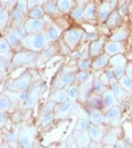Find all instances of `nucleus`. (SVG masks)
I'll list each match as a JSON object with an SVG mask.
<instances>
[{"label": "nucleus", "mask_w": 132, "mask_h": 148, "mask_svg": "<svg viewBox=\"0 0 132 148\" xmlns=\"http://www.w3.org/2000/svg\"><path fill=\"white\" fill-rule=\"evenodd\" d=\"M69 137L67 141V144H68V146L70 147H77L78 145L77 144L76 140L75 139L74 137L73 136V134L71 135V137Z\"/></svg>", "instance_id": "8fccbe9b"}, {"label": "nucleus", "mask_w": 132, "mask_h": 148, "mask_svg": "<svg viewBox=\"0 0 132 148\" xmlns=\"http://www.w3.org/2000/svg\"><path fill=\"white\" fill-rule=\"evenodd\" d=\"M8 119V115L6 113H3L1 112V127L3 128L7 121Z\"/></svg>", "instance_id": "3c124183"}, {"label": "nucleus", "mask_w": 132, "mask_h": 148, "mask_svg": "<svg viewBox=\"0 0 132 148\" xmlns=\"http://www.w3.org/2000/svg\"><path fill=\"white\" fill-rule=\"evenodd\" d=\"M12 60L9 59H5L3 58H1V72L3 70H5L7 68L9 67V66L11 64Z\"/></svg>", "instance_id": "09e8293b"}, {"label": "nucleus", "mask_w": 132, "mask_h": 148, "mask_svg": "<svg viewBox=\"0 0 132 148\" xmlns=\"http://www.w3.org/2000/svg\"><path fill=\"white\" fill-rule=\"evenodd\" d=\"M32 81V76L29 73L25 72L16 79L8 82L7 89L15 92H21L27 90Z\"/></svg>", "instance_id": "20e7f679"}, {"label": "nucleus", "mask_w": 132, "mask_h": 148, "mask_svg": "<svg viewBox=\"0 0 132 148\" xmlns=\"http://www.w3.org/2000/svg\"><path fill=\"white\" fill-rule=\"evenodd\" d=\"M91 79L90 77L87 81L79 83L77 101L81 104L86 103L88 97L91 93L93 85V81Z\"/></svg>", "instance_id": "9d476101"}, {"label": "nucleus", "mask_w": 132, "mask_h": 148, "mask_svg": "<svg viewBox=\"0 0 132 148\" xmlns=\"http://www.w3.org/2000/svg\"><path fill=\"white\" fill-rule=\"evenodd\" d=\"M16 135L15 132H11L10 133H8L6 136V140L8 143H9V145L12 147L15 146H16V141L17 140Z\"/></svg>", "instance_id": "79ce46f5"}, {"label": "nucleus", "mask_w": 132, "mask_h": 148, "mask_svg": "<svg viewBox=\"0 0 132 148\" xmlns=\"http://www.w3.org/2000/svg\"><path fill=\"white\" fill-rule=\"evenodd\" d=\"M13 103L10 101L9 98L6 94H1L0 101L1 112L8 113L13 110Z\"/></svg>", "instance_id": "bb28decb"}, {"label": "nucleus", "mask_w": 132, "mask_h": 148, "mask_svg": "<svg viewBox=\"0 0 132 148\" xmlns=\"http://www.w3.org/2000/svg\"><path fill=\"white\" fill-rule=\"evenodd\" d=\"M40 53L34 52L23 49L22 51L15 52L12 58L11 65L14 67H21L25 64L36 61Z\"/></svg>", "instance_id": "7ed1b4c3"}, {"label": "nucleus", "mask_w": 132, "mask_h": 148, "mask_svg": "<svg viewBox=\"0 0 132 148\" xmlns=\"http://www.w3.org/2000/svg\"><path fill=\"white\" fill-rule=\"evenodd\" d=\"M14 29V32L15 34L16 35L17 37H19V39H21L25 37L27 35V33L26 32L25 29L24 27L23 24L15 28H12Z\"/></svg>", "instance_id": "a19ab883"}, {"label": "nucleus", "mask_w": 132, "mask_h": 148, "mask_svg": "<svg viewBox=\"0 0 132 148\" xmlns=\"http://www.w3.org/2000/svg\"><path fill=\"white\" fill-rule=\"evenodd\" d=\"M75 1H76V0H74Z\"/></svg>", "instance_id": "052dcab7"}, {"label": "nucleus", "mask_w": 132, "mask_h": 148, "mask_svg": "<svg viewBox=\"0 0 132 148\" xmlns=\"http://www.w3.org/2000/svg\"><path fill=\"white\" fill-rule=\"evenodd\" d=\"M22 114L19 111H16L12 114V121L14 123H19L22 120Z\"/></svg>", "instance_id": "de8ad7c7"}, {"label": "nucleus", "mask_w": 132, "mask_h": 148, "mask_svg": "<svg viewBox=\"0 0 132 148\" xmlns=\"http://www.w3.org/2000/svg\"><path fill=\"white\" fill-rule=\"evenodd\" d=\"M54 119V111L51 112L50 113H47L45 114L43 118L42 123H41V126L42 127H46L50 124L53 120Z\"/></svg>", "instance_id": "4c0bfd02"}, {"label": "nucleus", "mask_w": 132, "mask_h": 148, "mask_svg": "<svg viewBox=\"0 0 132 148\" xmlns=\"http://www.w3.org/2000/svg\"><path fill=\"white\" fill-rule=\"evenodd\" d=\"M84 9V8L76 5L68 15L71 21L74 22L75 25L81 26L85 22L83 17Z\"/></svg>", "instance_id": "aec40b11"}, {"label": "nucleus", "mask_w": 132, "mask_h": 148, "mask_svg": "<svg viewBox=\"0 0 132 148\" xmlns=\"http://www.w3.org/2000/svg\"><path fill=\"white\" fill-rule=\"evenodd\" d=\"M98 4L95 0H90L84 9L83 17L85 22L98 25L97 21Z\"/></svg>", "instance_id": "0eeeda50"}, {"label": "nucleus", "mask_w": 132, "mask_h": 148, "mask_svg": "<svg viewBox=\"0 0 132 148\" xmlns=\"http://www.w3.org/2000/svg\"><path fill=\"white\" fill-rule=\"evenodd\" d=\"M50 100L54 101L56 104L65 102L68 100L67 90L65 88L56 90L50 95Z\"/></svg>", "instance_id": "5701e85b"}, {"label": "nucleus", "mask_w": 132, "mask_h": 148, "mask_svg": "<svg viewBox=\"0 0 132 148\" xmlns=\"http://www.w3.org/2000/svg\"><path fill=\"white\" fill-rule=\"evenodd\" d=\"M84 30L80 26H72L65 31L63 39L72 51L80 46Z\"/></svg>", "instance_id": "f03ea898"}, {"label": "nucleus", "mask_w": 132, "mask_h": 148, "mask_svg": "<svg viewBox=\"0 0 132 148\" xmlns=\"http://www.w3.org/2000/svg\"><path fill=\"white\" fill-rule=\"evenodd\" d=\"M110 2V7L112 12L117 10L118 7V0H111Z\"/></svg>", "instance_id": "5fc2aeb1"}, {"label": "nucleus", "mask_w": 132, "mask_h": 148, "mask_svg": "<svg viewBox=\"0 0 132 148\" xmlns=\"http://www.w3.org/2000/svg\"><path fill=\"white\" fill-rule=\"evenodd\" d=\"M123 18L116 10L110 14L104 23L110 30H113L123 24Z\"/></svg>", "instance_id": "f3484780"}, {"label": "nucleus", "mask_w": 132, "mask_h": 148, "mask_svg": "<svg viewBox=\"0 0 132 148\" xmlns=\"http://www.w3.org/2000/svg\"><path fill=\"white\" fill-rule=\"evenodd\" d=\"M27 34H36L45 30L46 24L43 19H35L27 17L23 24Z\"/></svg>", "instance_id": "423d86ee"}, {"label": "nucleus", "mask_w": 132, "mask_h": 148, "mask_svg": "<svg viewBox=\"0 0 132 148\" xmlns=\"http://www.w3.org/2000/svg\"><path fill=\"white\" fill-rule=\"evenodd\" d=\"M57 1V0H44V3L45 2H48V1Z\"/></svg>", "instance_id": "bf43d9fd"}, {"label": "nucleus", "mask_w": 132, "mask_h": 148, "mask_svg": "<svg viewBox=\"0 0 132 148\" xmlns=\"http://www.w3.org/2000/svg\"><path fill=\"white\" fill-rule=\"evenodd\" d=\"M112 11L110 2L103 1L98 4L97 21L98 25L104 23Z\"/></svg>", "instance_id": "ddd939ff"}, {"label": "nucleus", "mask_w": 132, "mask_h": 148, "mask_svg": "<svg viewBox=\"0 0 132 148\" xmlns=\"http://www.w3.org/2000/svg\"><path fill=\"white\" fill-rule=\"evenodd\" d=\"M129 26L123 24L119 27L111 31V35L110 36V39L113 41L122 40V39L129 35Z\"/></svg>", "instance_id": "412c9836"}, {"label": "nucleus", "mask_w": 132, "mask_h": 148, "mask_svg": "<svg viewBox=\"0 0 132 148\" xmlns=\"http://www.w3.org/2000/svg\"><path fill=\"white\" fill-rule=\"evenodd\" d=\"M15 8L27 15L29 12L27 0H17Z\"/></svg>", "instance_id": "e433bc0d"}, {"label": "nucleus", "mask_w": 132, "mask_h": 148, "mask_svg": "<svg viewBox=\"0 0 132 148\" xmlns=\"http://www.w3.org/2000/svg\"><path fill=\"white\" fill-rule=\"evenodd\" d=\"M40 91V86H37L30 91L29 98L24 105V107L26 108L32 109L34 107L38 100Z\"/></svg>", "instance_id": "a878e982"}, {"label": "nucleus", "mask_w": 132, "mask_h": 148, "mask_svg": "<svg viewBox=\"0 0 132 148\" xmlns=\"http://www.w3.org/2000/svg\"><path fill=\"white\" fill-rule=\"evenodd\" d=\"M100 101L99 96L96 93L91 92L88 97L87 100V106L91 107V108H96L100 106Z\"/></svg>", "instance_id": "7c9ffc66"}, {"label": "nucleus", "mask_w": 132, "mask_h": 148, "mask_svg": "<svg viewBox=\"0 0 132 148\" xmlns=\"http://www.w3.org/2000/svg\"><path fill=\"white\" fill-rule=\"evenodd\" d=\"M28 3V10H30L34 8V7L38 5L36 0H27Z\"/></svg>", "instance_id": "864d4df0"}, {"label": "nucleus", "mask_w": 132, "mask_h": 148, "mask_svg": "<svg viewBox=\"0 0 132 148\" xmlns=\"http://www.w3.org/2000/svg\"><path fill=\"white\" fill-rule=\"evenodd\" d=\"M56 105V103L54 101L50 100V101L46 104V105L43 108V116L54 111Z\"/></svg>", "instance_id": "c03bdc74"}, {"label": "nucleus", "mask_w": 132, "mask_h": 148, "mask_svg": "<svg viewBox=\"0 0 132 148\" xmlns=\"http://www.w3.org/2000/svg\"><path fill=\"white\" fill-rule=\"evenodd\" d=\"M78 119L83 120H89V114L87 109L82 108L77 114ZM90 121V120H89Z\"/></svg>", "instance_id": "49530a36"}, {"label": "nucleus", "mask_w": 132, "mask_h": 148, "mask_svg": "<svg viewBox=\"0 0 132 148\" xmlns=\"http://www.w3.org/2000/svg\"><path fill=\"white\" fill-rule=\"evenodd\" d=\"M73 135L78 147L87 148L90 146L91 139L88 130H74Z\"/></svg>", "instance_id": "dca6fc26"}, {"label": "nucleus", "mask_w": 132, "mask_h": 148, "mask_svg": "<svg viewBox=\"0 0 132 148\" xmlns=\"http://www.w3.org/2000/svg\"><path fill=\"white\" fill-rule=\"evenodd\" d=\"M105 37L104 36L101 35L98 40L90 42L89 44L90 57L97 56L100 54L102 49L104 46L105 42L104 38Z\"/></svg>", "instance_id": "4be33fe9"}, {"label": "nucleus", "mask_w": 132, "mask_h": 148, "mask_svg": "<svg viewBox=\"0 0 132 148\" xmlns=\"http://www.w3.org/2000/svg\"><path fill=\"white\" fill-rule=\"evenodd\" d=\"M32 110V109L30 108H26L25 113H24L23 114H22V120L23 121H27L29 119V118L30 117L31 114V112L30 111Z\"/></svg>", "instance_id": "603ef678"}, {"label": "nucleus", "mask_w": 132, "mask_h": 148, "mask_svg": "<svg viewBox=\"0 0 132 148\" xmlns=\"http://www.w3.org/2000/svg\"><path fill=\"white\" fill-rule=\"evenodd\" d=\"M17 0H1V10L6 9L10 12L15 8Z\"/></svg>", "instance_id": "72a5a7b5"}, {"label": "nucleus", "mask_w": 132, "mask_h": 148, "mask_svg": "<svg viewBox=\"0 0 132 148\" xmlns=\"http://www.w3.org/2000/svg\"><path fill=\"white\" fill-rule=\"evenodd\" d=\"M14 51L5 38L1 35L0 39V56L1 58L12 60Z\"/></svg>", "instance_id": "a211bd4d"}, {"label": "nucleus", "mask_w": 132, "mask_h": 148, "mask_svg": "<svg viewBox=\"0 0 132 148\" xmlns=\"http://www.w3.org/2000/svg\"><path fill=\"white\" fill-rule=\"evenodd\" d=\"M10 28V12L6 9H3L0 12V30L1 34Z\"/></svg>", "instance_id": "b1692460"}, {"label": "nucleus", "mask_w": 132, "mask_h": 148, "mask_svg": "<svg viewBox=\"0 0 132 148\" xmlns=\"http://www.w3.org/2000/svg\"><path fill=\"white\" fill-rule=\"evenodd\" d=\"M58 53L62 56H68L72 53V51L69 49L66 44L65 43V41L61 37L60 39L58 41Z\"/></svg>", "instance_id": "2f4dec72"}, {"label": "nucleus", "mask_w": 132, "mask_h": 148, "mask_svg": "<svg viewBox=\"0 0 132 148\" xmlns=\"http://www.w3.org/2000/svg\"><path fill=\"white\" fill-rule=\"evenodd\" d=\"M23 49L34 52H40L51 43L48 41L45 32L27 34L21 40Z\"/></svg>", "instance_id": "f257e3e1"}, {"label": "nucleus", "mask_w": 132, "mask_h": 148, "mask_svg": "<svg viewBox=\"0 0 132 148\" xmlns=\"http://www.w3.org/2000/svg\"><path fill=\"white\" fill-rule=\"evenodd\" d=\"M37 132L35 127L30 125H23L19 130L17 139L21 146L30 148L33 146L34 137Z\"/></svg>", "instance_id": "39448f33"}, {"label": "nucleus", "mask_w": 132, "mask_h": 148, "mask_svg": "<svg viewBox=\"0 0 132 148\" xmlns=\"http://www.w3.org/2000/svg\"><path fill=\"white\" fill-rule=\"evenodd\" d=\"M27 17L26 14L14 8L10 12V27L14 28L23 24Z\"/></svg>", "instance_id": "6ab92c4d"}, {"label": "nucleus", "mask_w": 132, "mask_h": 148, "mask_svg": "<svg viewBox=\"0 0 132 148\" xmlns=\"http://www.w3.org/2000/svg\"><path fill=\"white\" fill-rule=\"evenodd\" d=\"M45 14L52 17L54 20L65 16L58 7L57 1H51L45 2L43 5Z\"/></svg>", "instance_id": "2eb2a0df"}, {"label": "nucleus", "mask_w": 132, "mask_h": 148, "mask_svg": "<svg viewBox=\"0 0 132 148\" xmlns=\"http://www.w3.org/2000/svg\"><path fill=\"white\" fill-rule=\"evenodd\" d=\"M129 13L132 15V0H129Z\"/></svg>", "instance_id": "4d7b16f0"}, {"label": "nucleus", "mask_w": 132, "mask_h": 148, "mask_svg": "<svg viewBox=\"0 0 132 148\" xmlns=\"http://www.w3.org/2000/svg\"><path fill=\"white\" fill-rule=\"evenodd\" d=\"M91 77L90 73L87 70H81L75 75V80L79 83H82L87 81Z\"/></svg>", "instance_id": "c9c22d12"}, {"label": "nucleus", "mask_w": 132, "mask_h": 148, "mask_svg": "<svg viewBox=\"0 0 132 148\" xmlns=\"http://www.w3.org/2000/svg\"><path fill=\"white\" fill-rule=\"evenodd\" d=\"M75 81V75L73 73H63L58 79H56L55 83L53 84V90L54 91H52V92L58 89H66V86H71Z\"/></svg>", "instance_id": "f8f14e48"}, {"label": "nucleus", "mask_w": 132, "mask_h": 148, "mask_svg": "<svg viewBox=\"0 0 132 148\" xmlns=\"http://www.w3.org/2000/svg\"><path fill=\"white\" fill-rule=\"evenodd\" d=\"M97 30L100 35L110 37L111 35V31L107 27L105 23L98 25L97 27Z\"/></svg>", "instance_id": "ea45409f"}, {"label": "nucleus", "mask_w": 132, "mask_h": 148, "mask_svg": "<svg viewBox=\"0 0 132 148\" xmlns=\"http://www.w3.org/2000/svg\"><path fill=\"white\" fill-rule=\"evenodd\" d=\"M117 10L119 14H120L121 16L124 18V17L127 16V14L129 13V2L119 7Z\"/></svg>", "instance_id": "37998d69"}, {"label": "nucleus", "mask_w": 132, "mask_h": 148, "mask_svg": "<svg viewBox=\"0 0 132 148\" xmlns=\"http://www.w3.org/2000/svg\"><path fill=\"white\" fill-rule=\"evenodd\" d=\"M58 7L65 15H68L76 5L74 0H57Z\"/></svg>", "instance_id": "393cba45"}, {"label": "nucleus", "mask_w": 132, "mask_h": 148, "mask_svg": "<svg viewBox=\"0 0 132 148\" xmlns=\"http://www.w3.org/2000/svg\"><path fill=\"white\" fill-rule=\"evenodd\" d=\"M91 123L89 120H83L78 119L74 127V130H88L91 126Z\"/></svg>", "instance_id": "f704fd0d"}, {"label": "nucleus", "mask_w": 132, "mask_h": 148, "mask_svg": "<svg viewBox=\"0 0 132 148\" xmlns=\"http://www.w3.org/2000/svg\"><path fill=\"white\" fill-rule=\"evenodd\" d=\"M72 104L73 102L69 100L63 103L56 104L54 110V120H61L69 115Z\"/></svg>", "instance_id": "4468645a"}, {"label": "nucleus", "mask_w": 132, "mask_h": 148, "mask_svg": "<svg viewBox=\"0 0 132 148\" xmlns=\"http://www.w3.org/2000/svg\"><path fill=\"white\" fill-rule=\"evenodd\" d=\"M64 31L54 20L52 23L46 26L44 32L48 41L53 44L57 42L63 37Z\"/></svg>", "instance_id": "1a4fd4ad"}, {"label": "nucleus", "mask_w": 132, "mask_h": 148, "mask_svg": "<svg viewBox=\"0 0 132 148\" xmlns=\"http://www.w3.org/2000/svg\"><path fill=\"white\" fill-rule=\"evenodd\" d=\"M92 61L90 58L85 59H79L77 63L78 68L81 70H86L91 66Z\"/></svg>", "instance_id": "58836bf2"}, {"label": "nucleus", "mask_w": 132, "mask_h": 148, "mask_svg": "<svg viewBox=\"0 0 132 148\" xmlns=\"http://www.w3.org/2000/svg\"><path fill=\"white\" fill-rule=\"evenodd\" d=\"M82 107L81 103L79 102L78 101H76L73 102L72 107H71L70 112L69 115H75L77 114L79 112L81 109Z\"/></svg>", "instance_id": "a18cd8bd"}, {"label": "nucleus", "mask_w": 132, "mask_h": 148, "mask_svg": "<svg viewBox=\"0 0 132 148\" xmlns=\"http://www.w3.org/2000/svg\"><path fill=\"white\" fill-rule=\"evenodd\" d=\"M90 1V0H76L75 2L77 5L85 8V6Z\"/></svg>", "instance_id": "6e6d98bb"}, {"label": "nucleus", "mask_w": 132, "mask_h": 148, "mask_svg": "<svg viewBox=\"0 0 132 148\" xmlns=\"http://www.w3.org/2000/svg\"><path fill=\"white\" fill-rule=\"evenodd\" d=\"M58 53V44L57 42L51 44L43 50L36 61L38 66L42 65L52 59L56 54Z\"/></svg>", "instance_id": "6e6552de"}, {"label": "nucleus", "mask_w": 132, "mask_h": 148, "mask_svg": "<svg viewBox=\"0 0 132 148\" xmlns=\"http://www.w3.org/2000/svg\"><path fill=\"white\" fill-rule=\"evenodd\" d=\"M96 2L97 3V4L100 3V2H103V1H107V2H110L111 0H95Z\"/></svg>", "instance_id": "13d9d810"}, {"label": "nucleus", "mask_w": 132, "mask_h": 148, "mask_svg": "<svg viewBox=\"0 0 132 148\" xmlns=\"http://www.w3.org/2000/svg\"><path fill=\"white\" fill-rule=\"evenodd\" d=\"M100 36L101 35L99 34L98 30L91 32H87L84 31L80 45H82L86 43L91 42L97 40L100 38Z\"/></svg>", "instance_id": "cd10ccee"}, {"label": "nucleus", "mask_w": 132, "mask_h": 148, "mask_svg": "<svg viewBox=\"0 0 132 148\" xmlns=\"http://www.w3.org/2000/svg\"><path fill=\"white\" fill-rule=\"evenodd\" d=\"M67 15H65L63 17H59L58 18L54 19V22L59 26V27L63 29L64 31H65L72 26L71 22L66 17Z\"/></svg>", "instance_id": "473e14b6"}, {"label": "nucleus", "mask_w": 132, "mask_h": 148, "mask_svg": "<svg viewBox=\"0 0 132 148\" xmlns=\"http://www.w3.org/2000/svg\"><path fill=\"white\" fill-rule=\"evenodd\" d=\"M1 35L5 38L14 52H19L23 49L21 44V39H19L14 32V29L11 27L1 34Z\"/></svg>", "instance_id": "9b49d317"}, {"label": "nucleus", "mask_w": 132, "mask_h": 148, "mask_svg": "<svg viewBox=\"0 0 132 148\" xmlns=\"http://www.w3.org/2000/svg\"><path fill=\"white\" fill-rule=\"evenodd\" d=\"M45 14L43 5H38L29 10L27 16L32 18L42 19Z\"/></svg>", "instance_id": "c756f323"}, {"label": "nucleus", "mask_w": 132, "mask_h": 148, "mask_svg": "<svg viewBox=\"0 0 132 148\" xmlns=\"http://www.w3.org/2000/svg\"><path fill=\"white\" fill-rule=\"evenodd\" d=\"M75 82V81H74ZM73 82L69 88L67 89V95L68 100L74 102L77 101L78 98V89H79V83L76 82L75 83Z\"/></svg>", "instance_id": "c85d7f7f"}]
</instances>
